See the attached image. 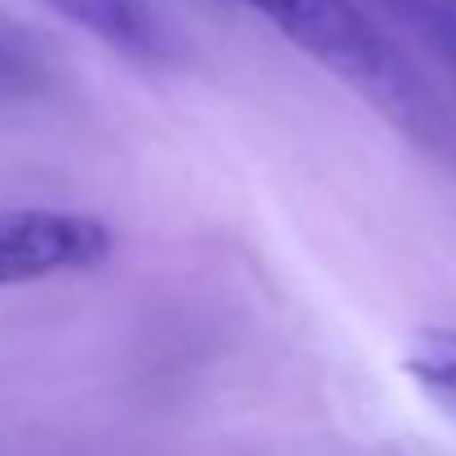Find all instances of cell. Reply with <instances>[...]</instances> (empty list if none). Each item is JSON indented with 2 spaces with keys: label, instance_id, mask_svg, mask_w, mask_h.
Segmentation results:
<instances>
[{
  "label": "cell",
  "instance_id": "1",
  "mask_svg": "<svg viewBox=\"0 0 456 456\" xmlns=\"http://www.w3.org/2000/svg\"><path fill=\"white\" fill-rule=\"evenodd\" d=\"M262 13L293 49L314 58L341 85H350L363 102L386 98L403 76V49L354 4V0H240Z\"/></svg>",
  "mask_w": 456,
  "mask_h": 456
},
{
  "label": "cell",
  "instance_id": "2",
  "mask_svg": "<svg viewBox=\"0 0 456 456\" xmlns=\"http://www.w3.org/2000/svg\"><path fill=\"white\" fill-rule=\"evenodd\" d=\"M116 253V231L76 208H0V289L53 275H89Z\"/></svg>",
  "mask_w": 456,
  "mask_h": 456
},
{
  "label": "cell",
  "instance_id": "3",
  "mask_svg": "<svg viewBox=\"0 0 456 456\" xmlns=\"http://www.w3.org/2000/svg\"><path fill=\"white\" fill-rule=\"evenodd\" d=\"M58 18L98 36L107 49H120L138 62H168L177 53L173 31L155 13L151 0H40Z\"/></svg>",
  "mask_w": 456,
  "mask_h": 456
},
{
  "label": "cell",
  "instance_id": "4",
  "mask_svg": "<svg viewBox=\"0 0 456 456\" xmlns=\"http://www.w3.org/2000/svg\"><path fill=\"white\" fill-rule=\"evenodd\" d=\"M403 368L417 386L456 399V328H417L403 346Z\"/></svg>",
  "mask_w": 456,
  "mask_h": 456
},
{
  "label": "cell",
  "instance_id": "5",
  "mask_svg": "<svg viewBox=\"0 0 456 456\" xmlns=\"http://www.w3.org/2000/svg\"><path fill=\"white\" fill-rule=\"evenodd\" d=\"M412 18V27L448 58L456 62V0H390Z\"/></svg>",
  "mask_w": 456,
  "mask_h": 456
},
{
  "label": "cell",
  "instance_id": "6",
  "mask_svg": "<svg viewBox=\"0 0 456 456\" xmlns=\"http://www.w3.org/2000/svg\"><path fill=\"white\" fill-rule=\"evenodd\" d=\"M40 85H45V67L36 62V53L0 36V94H36Z\"/></svg>",
  "mask_w": 456,
  "mask_h": 456
}]
</instances>
